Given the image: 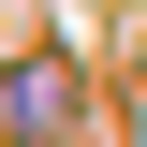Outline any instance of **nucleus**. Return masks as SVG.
Instances as JSON below:
<instances>
[{
  "label": "nucleus",
  "instance_id": "f257e3e1",
  "mask_svg": "<svg viewBox=\"0 0 147 147\" xmlns=\"http://www.w3.org/2000/svg\"><path fill=\"white\" fill-rule=\"evenodd\" d=\"M15 132H74V74H44V59L15 74Z\"/></svg>",
  "mask_w": 147,
  "mask_h": 147
}]
</instances>
